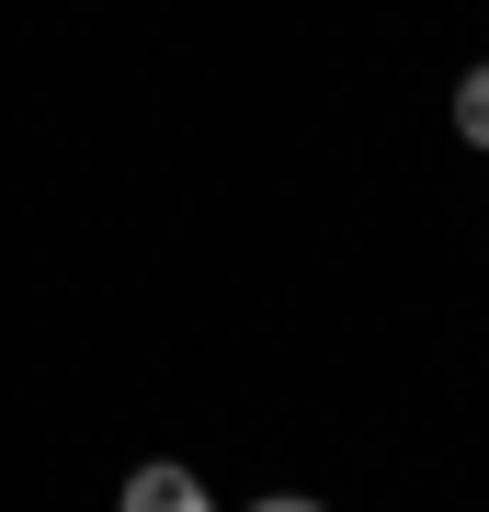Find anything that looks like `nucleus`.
Listing matches in <instances>:
<instances>
[{
  "label": "nucleus",
  "mask_w": 489,
  "mask_h": 512,
  "mask_svg": "<svg viewBox=\"0 0 489 512\" xmlns=\"http://www.w3.org/2000/svg\"><path fill=\"white\" fill-rule=\"evenodd\" d=\"M114 512H217V501H205V478H194V467H171V456H160V467H137L126 490H114Z\"/></svg>",
  "instance_id": "f257e3e1"
},
{
  "label": "nucleus",
  "mask_w": 489,
  "mask_h": 512,
  "mask_svg": "<svg viewBox=\"0 0 489 512\" xmlns=\"http://www.w3.org/2000/svg\"><path fill=\"white\" fill-rule=\"evenodd\" d=\"M455 137H467V148H489V69H467V80H455Z\"/></svg>",
  "instance_id": "f03ea898"
},
{
  "label": "nucleus",
  "mask_w": 489,
  "mask_h": 512,
  "mask_svg": "<svg viewBox=\"0 0 489 512\" xmlns=\"http://www.w3.org/2000/svg\"><path fill=\"white\" fill-rule=\"evenodd\" d=\"M251 512H319V501H251Z\"/></svg>",
  "instance_id": "7ed1b4c3"
}]
</instances>
